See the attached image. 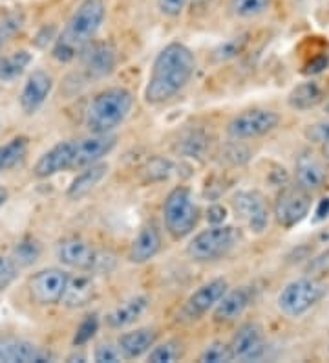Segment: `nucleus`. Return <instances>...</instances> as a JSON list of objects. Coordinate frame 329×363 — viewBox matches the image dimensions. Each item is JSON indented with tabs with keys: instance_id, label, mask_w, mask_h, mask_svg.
Returning a JSON list of instances; mask_svg holds the SVG:
<instances>
[{
	"instance_id": "nucleus-28",
	"label": "nucleus",
	"mask_w": 329,
	"mask_h": 363,
	"mask_svg": "<svg viewBox=\"0 0 329 363\" xmlns=\"http://www.w3.org/2000/svg\"><path fill=\"white\" fill-rule=\"evenodd\" d=\"M31 62V53L26 50H18L8 57H0V79H15L26 70Z\"/></svg>"
},
{
	"instance_id": "nucleus-21",
	"label": "nucleus",
	"mask_w": 329,
	"mask_h": 363,
	"mask_svg": "<svg viewBox=\"0 0 329 363\" xmlns=\"http://www.w3.org/2000/svg\"><path fill=\"white\" fill-rule=\"evenodd\" d=\"M294 178H296V184L300 187L311 193V191L321 189V187L325 186L328 171H325L324 164L313 152H302L296 160V165H294Z\"/></svg>"
},
{
	"instance_id": "nucleus-12",
	"label": "nucleus",
	"mask_w": 329,
	"mask_h": 363,
	"mask_svg": "<svg viewBox=\"0 0 329 363\" xmlns=\"http://www.w3.org/2000/svg\"><path fill=\"white\" fill-rule=\"evenodd\" d=\"M229 290V283L224 277H216V279L207 281L202 286L197 288L196 292L190 294V297L185 301L181 308V315L189 321L200 319L205 315L209 311H214V306L224 297V294Z\"/></svg>"
},
{
	"instance_id": "nucleus-9",
	"label": "nucleus",
	"mask_w": 329,
	"mask_h": 363,
	"mask_svg": "<svg viewBox=\"0 0 329 363\" xmlns=\"http://www.w3.org/2000/svg\"><path fill=\"white\" fill-rule=\"evenodd\" d=\"M280 123V116L267 108H249L234 116L227 125V134L233 140H255L275 130Z\"/></svg>"
},
{
	"instance_id": "nucleus-19",
	"label": "nucleus",
	"mask_w": 329,
	"mask_h": 363,
	"mask_svg": "<svg viewBox=\"0 0 329 363\" xmlns=\"http://www.w3.org/2000/svg\"><path fill=\"white\" fill-rule=\"evenodd\" d=\"M50 354L33 345L31 341L17 337H0V362L8 363H40L48 362Z\"/></svg>"
},
{
	"instance_id": "nucleus-37",
	"label": "nucleus",
	"mask_w": 329,
	"mask_h": 363,
	"mask_svg": "<svg viewBox=\"0 0 329 363\" xmlns=\"http://www.w3.org/2000/svg\"><path fill=\"white\" fill-rule=\"evenodd\" d=\"M93 359L97 363H119L123 358L117 343H99L93 352Z\"/></svg>"
},
{
	"instance_id": "nucleus-30",
	"label": "nucleus",
	"mask_w": 329,
	"mask_h": 363,
	"mask_svg": "<svg viewBox=\"0 0 329 363\" xmlns=\"http://www.w3.org/2000/svg\"><path fill=\"white\" fill-rule=\"evenodd\" d=\"M183 354V349H181V343L175 340H168L165 343H159V345H154L149 350V362L150 363H172L175 359H180Z\"/></svg>"
},
{
	"instance_id": "nucleus-14",
	"label": "nucleus",
	"mask_w": 329,
	"mask_h": 363,
	"mask_svg": "<svg viewBox=\"0 0 329 363\" xmlns=\"http://www.w3.org/2000/svg\"><path fill=\"white\" fill-rule=\"evenodd\" d=\"M115 145H117V136L112 133L92 134L83 140H75L74 169H83L101 162L106 155L114 151Z\"/></svg>"
},
{
	"instance_id": "nucleus-36",
	"label": "nucleus",
	"mask_w": 329,
	"mask_h": 363,
	"mask_svg": "<svg viewBox=\"0 0 329 363\" xmlns=\"http://www.w3.org/2000/svg\"><path fill=\"white\" fill-rule=\"evenodd\" d=\"M22 23H24V17L21 13H9L0 21V48L6 45L9 37H13L21 30Z\"/></svg>"
},
{
	"instance_id": "nucleus-24",
	"label": "nucleus",
	"mask_w": 329,
	"mask_h": 363,
	"mask_svg": "<svg viewBox=\"0 0 329 363\" xmlns=\"http://www.w3.org/2000/svg\"><path fill=\"white\" fill-rule=\"evenodd\" d=\"M93 296H96V283L92 275L77 274L74 277L70 275L61 303L68 308H83L92 301Z\"/></svg>"
},
{
	"instance_id": "nucleus-16",
	"label": "nucleus",
	"mask_w": 329,
	"mask_h": 363,
	"mask_svg": "<svg viewBox=\"0 0 329 363\" xmlns=\"http://www.w3.org/2000/svg\"><path fill=\"white\" fill-rule=\"evenodd\" d=\"M81 59L93 79H103V77L110 76L117 65V53H115L114 46L108 43H93V40L88 43L81 52Z\"/></svg>"
},
{
	"instance_id": "nucleus-40",
	"label": "nucleus",
	"mask_w": 329,
	"mask_h": 363,
	"mask_svg": "<svg viewBox=\"0 0 329 363\" xmlns=\"http://www.w3.org/2000/svg\"><path fill=\"white\" fill-rule=\"evenodd\" d=\"M190 0H158L159 11L167 17H178Z\"/></svg>"
},
{
	"instance_id": "nucleus-34",
	"label": "nucleus",
	"mask_w": 329,
	"mask_h": 363,
	"mask_svg": "<svg viewBox=\"0 0 329 363\" xmlns=\"http://www.w3.org/2000/svg\"><path fill=\"white\" fill-rule=\"evenodd\" d=\"M99 330V315L97 314H90L81 321V325L75 330L74 336V347H83L86 345L88 341L92 340L93 336Z\"/></svg>"
},
{
	"instance_id": "nucleus-39",
	"label": "nucleus",
	"mask_w": 329,
	"mask_h": 363,
	"mask_svg": "<svg viewBox=\"0 0 329 363\" xmlns=\"http://www.w3.org/2000/svg\"><path fill=\"white\" fill-rule=\"evenodd\" d=\"M243 48V39L241 37H236V39H229L227 43L219 46L214 52V57L219 59V61H227L231 57H236L238 53Z\"/></svg>"
},
{
	"instance_id": "nucleus-2",
	"label": "nucleus",
	"mask_w": 329,
	"mask_h": 363,
	"mask_svg": "<svg viewBox=\"0 0 329 363\" xmlns=\"http://www.w3.org/2000/svg\"><path fill=\"white\" fill-rule=\"evenodd\" d=\"M106 17L105 0H83L70 21L66 24L61 37H57L52 55L59 62H70L81 55L84 46L92 43L97 31L101 30Z\"/></svg>"
},
{
	"instance_id": "nucleus-8",
	"label": "nucleus",
	"mask_w": 329,
	"mask_h": 363,
	"mask_svg": "<svg viewBox=\"0 0 329 363\" xmlns=\"http://www.w3.org/2000/svg\"><path fill=\"white\" fill-rule=\"evenodd\" d=\"M57 259L64 266H70L79 272H97L105 270L106 259L101 252H97L92 244L81 237H66L57 244Z\"/></svg>"
},
{
	"instance_id": "nucleus-4",
	"label": "nucleus",
	"mask_w": 329,
	"mask_h": 363,
	"mask_svg": "<svg viewBox=\"0 0 329 363\" xmlns=\"http://www.w3.org/2000/svg\"><path fill=\"white\" fill-rule=\"evenodd\" d=\"M163 220L172 239L181 240L192 233L200 220V208L189 187L178 186L168 193L163 202Z\"/></svg>"
},
{
	"instance_id": "nucleus-26",
	"label": "nucleus",
	"mask_w": 329,
	"mask_h": 363,
	"mask_svg": "<svg viewBox=\"0 0 329 363\" xmlns=\"http://www.w3.org/2000/svg\"><path fill=\"white\" fill-rule=\"evenodd\" d=\"M324 89L316 81H306L296 84L287 96V103L294 111H311L324 101Z\"/></svg>"
},
{
	"instance_id": "nucleus-32",
	"label": "nucleus",
	"mask_w": 329,
	"mask_h": 363,
	"mask_svg": "<svg viewBox=\"0 0 329 363\" xmlns=\"http://www.w3.org/2000/svg\"><path fill=\"white\" fill-rule=\"evenodd\" d=\"M143 177H145L146 182H163V180H168V178L174 174V164H172L171 160L167 158H158L150 160L149 164L143 167Z\"/></svg>"
},
{
	"instance_id": "nucleus-7",
	"label": "nucleus",
	"mask_w": 329,
	"mask_h": 363,
	"mask_svg": "<svg viewBox=\"0 0 329 363\" xmlns=\"http://www.w3.org/2000/svg\"><path fill=\"white\" fill-rule=\"evenodd\" d=\"M275 218L285 230L299 226L300 222L306 220L311 211V195L309 191L296 186H285L278 193L275 200Z\"/></svg>"
},
{
	"instance_id": "nucleus-42",
	"label": "nucleus",
	"mask_w": 329,
	"mask_h": 363,
	"mask_svg": "<svg viewBox=\"0 0 329 363\" xmlns=\"http://www.w3.org/2000/svg\"><path fill=\"white\" fill-rule=\"evenodd\" d=\"M309 270L313 272H328L329 270V252L322 253L321 257H316L315 261L309 264Z\"/></svg>"
},
{
	"instance_id": "nucleus-15",
	"label": "nucleus",
	"mask_w": 329,
	"mask_h": 363,
	"mask_svg": "<svg viewBox=\"0 0 329 363\" xmlns=\"http://www.w3.org/2000/svg\"><path fill=\"white\" fill-rule=\"evenodd\" d=\"M74 160L75 140H64V142H59L57 145H53L50 151L40 156L33 173H35L37 178H52L66 171V169H74Z\"/></svg>"
},
{
	"instance_id": "nucleus-31",
	"label": "nucleus",
	"mask_w": 329,
	"mask_h": 363,
	"mask_svg": "<svg viewBox=\"0 0 329 363\" xmlns=\"http://www.w3.org/2000/svg\"><path fill=\"white\" fill-rule=\"evenodd\" d=\"M272 0H231V11L236 17L250 18L265 13Z\"/></svg>"
},
{
	"instance_id": "nucleus-38",
	"label": "nucleus",
	"mask_w": 329,
	"mask_h": 363,
	"mask_svg": "<svg viewBox=\"0 0 329 363\" xmlns=\"http://www.w3.org/2000/svg\"><path fill=\"white\" fill-rule=\"evenodd\" d=\"M306 138L313 143H329V120L316 121L306 129Z\"/></svg>"
},
{
	"instance_id": "nucleus-13",
	"label": "nucleus",
	"mask_w": 329,
	"mask_h": 363,
	"mask_svg": "<svg viewBox=\"0 0 329 363\" xmlns=\"http://www.w3.org/2000/svg\"><path fill=\"white\" fill-rule=\"evenodd\" d=\"M238 362H258L267 350V341L258 323H243L229 343Z\"/></svg>"
},
{
	"instance_id": "nucleus-5",
	"label": "nucleus",
	"mask_w": 329,
	"mask_h": 363,
	"mask_svg": "<svg viewBox=\"0 0 329 363\" xmlns=\"http://www.w3.org/2000/svg\"><path fill=\"white\" fill-rule=\"evenodd\" d=\"M325 296V286L315 277H300L282 288L278 294V311L287 318H300L316 306Z\"/></svg>"
},
{
	"instance_id": "nucleus-18",
	"label": "nucleus",
	"mask_w": 329,
	"mask_h": 363,
	"mask_svg": "<svg viewBox=\"0 0 329 363\" xmlns=\"http://www.w3.org/2000/svg\"><path fill=\"white\" fill-rule=\"evenodd\" d=\"M250 301H253V294L247 286L227 290L214 306V321L216 323H233L249 308Z\"/></svg>"
},
{
	"instance_id": "nucleus-6",
	"label": "nucleus",
	"mask_w": 329,
	"mask_h": 363,
	"mask_svg": "<svg viewBox=\"0 0 329 363\" xmlns=\"http://www.w3.org/2000/svg\"><path fill=\"white\" fill-rule=\"evenodd\" d=\"M238 231L233 226L214 224L207 230L200 231L190 239L187 253L192 261L209 262L219 257H225L238 244Z\"/></svg>"
},
{
	"instance_id": "nucleus-41",
	"label": "nucleus",
	"mask_w": 329,
	"mask_h": 363,
	"mask_svg": "<svg viewBox=\"0 0 329 363\" xmlns=\"http://www.w3.org/2000/svg\"><path fill=\"white\" fill-rule=\"evenodd\" d=\"M225 218H227V209L224 206L214 204L207 209V220H209L211 226H214V224H224Z\"/></svg>"
},
{
	"instance_id": "nucleus-27",
	"label": "nucleus",
	"mask_w": 329,
	"mask_h": 363,
	"mask_svg": "<svg viewBox=\"0 0 329 363\" xmlns=\"http://www.w3.org/2000/svg\"><path fill=\"white\" fill-rule=\"evenodd\" d=\"M28 142L26 136H17L13 140H9L6 145H0V173L13 169L24 160L28 155Z\"/></svg>"
},
{
	"instance_id": "nucleus-10",
	"label": "nucleus",
	"mask_w": 329,
	"mask_h": 363,
	"mask_svg": "<svg viewBox=\"0 0 329 363\" xmlns=\"http://www.w3.org/2000/svg\"><path fill=\"white\" fill-rule=\"evenodd\" d=\"M68 277L70 274L62 268H44L35 275H31L28 283L31 301L39 306H52L61 303Z\"/></svg>"
},
{
	"instance_id": "nucleus-23",
	"label": "nucleus",
	"mask_w": 329,
	"mask_h": 363,
	"mask_svg": "<svg viewBox=\"0 0 329 363\" xmlns=\"http://www.w3.org/2000/svg\"><path fill=\"white\" fill-rule=\"evenodd\" d=\"M156 340H158V333L154 328L143 327L121 334L117 340V347L125 359H136L149 354V350L156 345Z\"/></svg>"
},
{
	"instance_id": "nucleus-25",
	"label": "nucleus",
	"mask_w": 329,
	"mask_h": 363,
	"mask_svg": "<svg viewBox=\"0 0 329 363\" xmlns=\"http://www.w3.org/2000/svg\"><path fill=\"white\" fill-rule=\"evenodd\" d=\"M106 174H108V164H105V162H97V164L83 167V171L68 186L66 196L70 200H81L88 193H92Z\"/></svg>"
},
{
	"instance_id": "nucleus-43",
	"label": "nucleus",
	"mask_w": 329,
	"mask_h": 363,
	"mask_svg": "<svg viewBox=\"0 0 329 363\" xmlns=\"http://www.w3.org/2000/svg\"><path fill=\"white\" fill-rule=\"evenodd\" d=\"M315 220H322V218H325L329 215V199H322L321 204H318V208H316L315 211Z\"/></svg>"
},
{
	"instance_id": "nucleus-17",
	"label": "nucleus",
	"mask_w": 329,
	"mask_h": 363,
	"mask_svg": "<svg viewBox=\"0 0 329 363\" xmlns=\"http://www.w3.org/2000/svg\"><path fill=\"white\" fill-rule=\"evenodd\" d=\"M53 89V79L48 72L35 70L28 76L21 92V106L24 114L31 116L46 103Z\"/></svg>"
},
{
	"instance_id": "nucleus-44",
	"label": "nucleus",
	"mask_w": 329,
	"mask_h": 363,
	"mask_svg": "<svg viewBox=\"0 0 329 363\" xmlns=\"http://www.w3.org/2000/svg\"><path fill=\"white\" fill-rule=\"evenodd\" d=\"M6 202H8V191L4 187H0V209L4 208Z\"/></svg>"
},
{
	"instance_id": "nucleus-46",
	"label": "nucleus",
	"mask_w": 329,
	"mask_h": 363,
	"mask_svg": "<svg viewBox=\"0 0 329 363\" xmlns=\"http://www.w3.org/2000/svg\"><path fill=\"white\" fill-rule=\"evenodd\" d=\"M324 156H325V160L329 162V143H325L324 145Z\"/></svg>"
},
{
	"instance_id": "nucleus-20",
	"label": "nucleus",
	"mask_w": 329,
	"mask_h": 363,
	"mask_svg": "<svg viewBox=\"0 0 329 363\" xmlns=\"http://www.w3.org/2000/svg\"><path fill=\"white\" fill-rule=\"evenodd\" d=\"M159 250H161V233L154 224H145L132 240L128 261L134 264H145L158 255Z\"/></svg>"
},
{
	"instance_id": "nucleus-45",
	"label": "nucleus",
	"mask_w": 329,
	"mask_h": 363,
	"mask_svg": "<svg viewBox=\"0 0 329 363\" xmlns=\"http://www.w3.org/2000/svg\"><path fill=\"white\" fill-rule=\"evenodd\" d=\"M84 356L83 354H74V356H70V358H68V362H84Z\"/></svg>"
},
{
	"instance_id": "nucleus-35",
	"label": "nucleus",
	"mask_w": 329,
	"mask_h": 363,
	"mask_svg": "<svg viewBox=\"0 0 329 363\" xmlns=\"http://www.w3.org/2000/svg\"><path fill=\"white\" fill-rule=\"evenodd\" d=\"M18 266L13 261V257H6V255H0V292L8 290L13 281L17 279Z\"/></svg>"
},
{
	"instance_id": "nucleus-22",
	"label": "nucleus",
	"mask_w": 329,
	"mask_h": 363,
	"mask_svg": "<svg viewBox=\"0 0 329 363\" xmlns=\"http://www.w3.org/2000/svg\"><path fill=\"white\" fill-rule=\"evenodd\" d=\"M150 305V299L146 296H134L127 301H123L121 305H117L115 308L106 314V325L114 330H121V328H127L130 325H134L141 315L145 314L146 308Z\"/></svg>"
},
{
	"instance_id": "nucleus-3",
	"label": "nucleus",
	"mask_w": 329,
	"mask_h": 363,
	"mask_svg": "<svg viewBox=\"0 0 329 363\" xmlns=\"http://www.w3.org/2000/svg\"><path fill=\"white\" fill-rule=\"evenodd\" d=\"M134 108V94L125 86H112L96 94L86 108V127L92 134L114 133Z\"/></svg>"
},
{
	"instance_id": "nucleus-33",
	"label": "nucleus",
	"mask_w": 329,
	"mask_h": 363,
	"mask_svg": "<svg viewBox=\"0 0 329 363\" xmlns=\"http://www.w3.org/2000/svg\"><path fill=\"white\" fill-rule=\"evenodd\" d=\"M233 350L231 345L224 343V341H212L200 354V362L202 363H229L233 362Z\"/></svg>"
},
{
	"instance_id": "nucleus-1",
	"label": "nucleus",
	"mask_w": 329,
	"mask_h": 363,
	"mask_svg": "<svg viewBox=\"0 0 329 363\" xmlns=\"http://www.w3.org/2000/svg\"><path fill=\"white\" fill-rule=\"evenodd\" d=\"M196 57L183 43H171L156 55L145 86V101L159 105L181 92L192 79Z\"/></svg>"
},
{
	"instance_id": "nucleus-47",
	"label": "nucleus",
	"mask_w": 329,
	"mask_h": 363,
	"mask_svg": "<svg viewBox=\"0 0 329 363\" xmlns=\"http://www.w3.org/2000/svg\"><path fill=\"white\" fill-rule=\"evenodd\" d=\"M194 2H207V0H194Z\"/></svg>"
},
{
	"instance_id": "nucleus-11",
	"label": "nucleus",
	"mask_w": 329,
	"mask_h": 363,
	"mask_svg": "<svg viewBox=\"0 0 329 363\" xmlns=\"http://www.w3.org/2000/svg\"><path fill=\"white\" fill-rule=\"evenodd\" d=\"M233 209L247 230L260 235L269 226V209L258 191H240L233 196Z\"/></svg>"
},
{
	"instance_id": "nucleus-29",
	"label": "nucleus",
	"mask_w": 329,
	"mask_h": 363,
	"mask_svg": "<svg viewBox=\"0 0 329 363\" xmlns=\"http://www.w3.org/2000/svg\"><path fill=\"white\" fill-rule=\"evenodd\" d=\"M40 242L37 239H31V237H26V239L18 240L13 246V252H11V257L17 262L18 268H28L31 266L37 259L40 257Z\"/></svg>"
}]
</instances>
